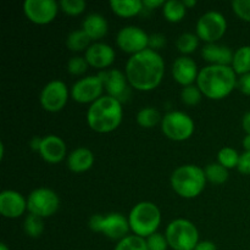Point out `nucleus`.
Listing matches in <instances>:
<instances>
[{"label": "nucleus", "mask_w": 250, "mask_h": 250, "mask_svg": "<svg viewBox=\"0 0 250 250\" xmlns=\"http://www.w3.org/2000/svg\"><path fill=\"white\" fill-rule=\"evenodd\" d=\"M165 72V62L158 51L150 48L139 51L128 59L126 76L133 88L143 92L153 90L161 83Z\"/></svg>", "instance_id": "1"}, {"label": "nucleus", "mask_w": 250, "mask_h": 250, "mask_svg": "<svg viewBox=\"0 0 250 250\" xmlns=\"http://www.w3.org/2000/svg\"><path fill=\"white\" fill-rule=\"evenodd\" d=\"M197 85L209 99H222L227 97L237 85L236 72L232 66H205L199 71Z\"/></svg>", "instance_id": "2"}, {"label": "nucleus", "mask_w": 250, "mask_h": 250, "mask_svg": "<svg viewBox=\"0 0 250 250\" xmlns=\"http://www.w3.org/2000/svg\"><path fill=\"white\" fill-rule=\"evenodd\" d=\"M122 116L124 111L121 102L110 95H105L90 105L87 112V122L93 131L107 133L120 126Z\"/></svg>", "instance_id": "3"}, {"label": "nucleus", "mask_w": 250, "mask_h": 250, "mask_svg": "<svg viewBox=\"0 0 250 250\" xmlns=\"http://www.w3.org/2000/svg\"><path fill=\"white\" fill-rule=\"evenodd\" d=\"M171 187L180 197L195 198L204 190L207 183L205 171L197 165H183L171 175Z\"/></svg>", "instance_id": "4"}, {"label": "nucleus", "mask_w": 250, "mask_h": 250, "mask_svg": "<svg viewBox=\"0 0 250 250\" xmlns=\"http://www.w3.org/2000/svg\"><path fill=\"white\" fill-rule=\"evenodd\" d=\"M129 227L136 236L148 238L156 233L161 222L160 209L151 202H141L132 208L128 215Z\"/></svg>", "instance_id": "5"}, {"label": "nucleus", "mask_w": 250, "mask_h": 250, "mask_svg": "<svg viewBox=\"0 0 250 250\" xmlns=\"http://www.w3.org/2000/svg\"><path fill=\"white\" fill-rule=\"evenodd\" d=\"M166 239L173 250H194L199 243V232L195 225L186 219H176L166 227Z\"/></svg>", "instance_id": "6"}, {"label": "nucleus", "mask_w": 250, "mask_h": 250, "mask_svg": "<svg viewBox=\"0 0 250 250\" xmlns=\"http://www.w3.org/2000/svg\"><path fill=\"white\" fill-rule=\"evenodd\" d=\"M89 227L92 231L102 232L107 238L116 241H121L128 236V231L131 229L128 220L119 212H111L106 216L93 215L89 220Z\"/></svg>", "instance_id": "7"}, {"label": "nucleus", "mask_w": 250, "mask_h": 250, "mask_svg": "<svg viewBox=\"0 0 250 250\" xmlns=\"http://www.w3.org/2000/svg\"><path fill=\"white\" fill-rule=\"evenodd\" d=\"M161 129L172 141H186L194 132V121L186 112L171 111L161 120Z\"/></svg>", "instance_id": "8"}, {"label": "nucleus", "mask_w": 250, "mask_h": 250, "mask_svg": "<svg viewBox=\"0 0 250 250\" xmlns=\"http://www.w3.org/2000/svg\"><path fill=\"white\" fill-rule=\"evenodd\" d=\"M60 207L59 195L49 188H37L27 199V209L29 214L39 217H49L55 214Z\"/></svg>", "instance_id": "9"}, {"label": "nucleus", "mask_w": 250, "mask_h": 250, "mask_svg": "<svg viewBox=\"0 0 250 250\" xmlns=\"http://www.w3.org/2000/svg\"><path fill=\"white\" fill-rule=\"evenodd\" d=\"M198 38L208 43H215L222 38L227 29V21L219 11H208L199 17L197 22Z\"/></svg>", "instance_id": "10"}, {"label": "nucleus", "mask_w": 250, "mask_h": 250, "mask_svg": "<svg viewBox=\"0 0 250 250\" xmlns=\"http://www.w3.org/2000/svg\"><path fill=\"white\" fill-rule=\"evenodd\" d=\"M116 43L122 51L134 55L148 48L149 36L144 29L139 27L126 26L120 29L117 33Z\"/></svg>", "instance_id": "11"}, {"label": "nucleus", "mask_w": 250, "mask_h": 250, "mask_svg": "<svg viewBox=\"0 0 250 250\" xmlns=\"http://www.w3.org/2000/svg\"><path fill=\"white\" fill-rule=\"evenodd\" d=\"M104 90L103 80L97 76H87L84 78L78 80L71 88V97L75 102L82 103H94L99 98H102V93Z\"/></svg>", "instance_id": "12"}, {"label": "nucleus", "mask_w": 250, "mask_h": 250, "mask_svg": "<svg viewBox=\"0 0 250 250\" xmlns=\"http://www.w3.org/2000/svg\"><path fill=\"white\" fill-rule=\"evenodd\" d=\"M68 99L67 85L62 81H51L44 85L41 93V104L46 111H60Z\"/></svg>", "instance_id": "13"}, {"label": "nucleus", "mask_w": 250, "mask_h": 250, "mask_svg": "<svg viewBox=\"0 0 250 250\" xmlns=\"http://www.w3.org/2000/svg\"><path fill=\"white\" fill-rule=\"evenodd\" d=\"M59 4L55 0H24L23 11L29 21L45 24L53 21L58 14Z\"/></svg>", "instance_id": "14"}, {"label": "nucleus", "mask_w": 250, "mask_h": 250, "mask_svg": "<svg viewBox=\"0 0 250 250\" xmlns=\"http://www.w3.org/2000/svg\"><path fill=\"white\" fill-rule=\"evenodd\" d=\"M99 77L103 80L104 88L107 90V94L110 97L115 98L121 103L126 100V98H128L129 89L127 85L128 80H127L126 73L114 68V70L102 71L99 72Z\"/></svg>", "instance_id": "15"}, {"label": "nucleus", "mask_w": 250, "mask_h": 250, "mask_svg": "<svg viewBox=\"0 0 250 250\" xmlns=\"http://www.w3.org/2000/svg\"><path fill=\"white\" fill-rule=\"evenodd\" d=\"M27 209V200L16 190H2L0 193V212L7 219L20 217Z\"/></svg>", "instance_id": "16"}, {"label": "nucleus", "mask_w": 250, "mask_h": 250, "mask_svg": "<svg viewBox=\"0 0 250 250\" xmlns=\"http://www.w3.org/2000/svg\"><path fill=\"white\" fill-rule=\"evenodd\" d=\"M198 66L197 62L189 56H181L176 59L172 65V76L180 84L190 85L194 81H197Z\"/></svg>", "instance_id": "17"}, {"label": "nucleus", "mask_w": 250, "mask_h": 250, "mask_svg": "<svg viewBox=\"0 0 250 250\" xmlns=\"http://www.w3.org/2000/svg\"><path fill=\"white\" fill-rule=\"evenodd\" d=\"M39 153L46 163L58 164L65 158L66 144L60 137L55 136V134H49V136L44 137L42 141Z\"/></svg>", "instance_id": "18"}, {"label": "nucleus", "mask_w": 250, "mask_h": 250, "mask_svg": "<svg viewBox=\"0 0 250 250\" xmlns=\"http://www.w3.org/2000/svg\"><path fill=\"white\" fill-rule=\"evenodd\" d=\"M85 60L95 68H105L115 60V50L105 43H94L85 50Z\"/></svg>", "instance_id": "19"}, {"label": "nucleus", "mask_w": 250, "mask_h": 250, "mask_svg": "<svg viewBox=\"0 0 250 250\" xmlns=\"http://www.w3.org/2000/svg\"><path fill=\"white\" fill-rule=\"evenodd\" d=\"M233 51L229 46L216 43H208L202 49V56L211 65L229 66L233 61Z\"/></svg>", "instance_id": "20"}, {"label": "nucleus", "mask_w": 250, "mask_h": 250, "mask_svg": "<svg viewBox=\"0 0 250 250\" xmlns=\"http://www.w3.org/2000/svg\"><path fill=\"white\" fill-rule=\"evenodd\" d=\"M94 164V155L88 148L75 149L67 158V166L73 172H84L88 171Z\"/></svg>", "instance_id": "21"}, {"label": "nucleus", "mask_w": 250, "mask_h": 250, "mask_svg": "<svg viewBox=\"0 0 250 250\" xmlns=\"http://www.w3.org/2000/svg\"><path fill=\"white\" fill-rule=\"evenodd\" d=\"M82 29L89 36L92 41H97L106 36L109 26H107L106 19L103 15L94 12V14H89L83 20Z\"/></svg>", "instance_id": "22"}, {"label": "nucleus", "mask_w": 250, "mask_h": 250, "mask_svg": "<svg viewBox=\"0 0 250 250\" xmlns=\"http://www.w3.org/2000/svg\"><path fill=\"white\" fill-rule=\"evenodd\" d=\"M112 11L122 17H132L143 10L144 5L141 0H111L110 1Z\"/></svg>", "instance_id": "23"}, {"label": "nucleus", "mask_w": 250, "mask_h": 250, "mask_svg": "<svg viewBox=\"0 0 250 250\" xmlns=\"http://www.w3.org/2000/svg\"><path fill=\"white\" fill-rule=\"evenodd\" d=\"M232 68L238 75L250 73V45L241 46L237 49L232 61Z\"/></svg>", "instance_id": "24"}, {"label": "nucleus", "mask_w": 250, "mask_h": 250, "mask_svg": "<svg viewBox=\"0 0 250 250\" xmlns=\"http://www.w3.org/2000/svg\"><path fill=\"white\" fill-rule=\"evenodd\" d=\"M187 7L181 0H168L163 6V14L170 22H180L186 16Z\"/></svg>", "instance_id": "25"}, {"label": "nucleus", "mask_w": 250, "mask_h": 250, "mask_svg": "<svg viewBox=\"0 0 250 250\" xmlns=\"http://www.w3.org/2000/svg\"><path fill=\"white\" fill-rule=\"evenodd\" d=\"M92 39L83 29H76L72 31L66 38V46L72 51H81L89 48Z\"/></svg>", "instance_id": "26"}, {"label": "nucleus", "mask_w": 250, "mask_h": 250, "mask_svg": "<svg viewBox=\"0 0 250 250\" xmlns=\"http://www.w3.org/2000/svg\"><path fill=\"white\" fill-rule=\"evenodd\" d=\"M161 120L163 119H161L160 112L151 106L143 107L137 114V122L139 126L144 127V128H151V127L156 126Z\"/></svg>", "instance_id": "27"}, {"label": "nucleus", "mask_w": 250, "mask_h": 250, "mask_svg": "<svg viewBox=\"0 0 250 250\" xmlns=\"http://www.w3.org/2000/svg\"><path fill=\"white\" fill-rule=\"evenodd\" d=\"M207 180L214 185H222L229 180V170L219 163H212L205 167Z\"/></svg>", "instance_id": "28"}, {"label": "nucleus", "mask_w": 250, "mask_h": 250, "mask_svg": "<svg viewBox=\"0 0 250 250\" xmlns=\"http://www.w3.org/2000/svg\"><path fill=\"white\" fill-rule=\"evenodd\" d=\"M23 229L27 236L32 237V238H38V237L42 236L44 231L43 219L34 214L27 215L23 222Z\"/></svg>", "instance_id": "29"}, {"label": "nucleus", "mask_w": 250, "mask_h": 250, "mask_svg": "<svg viewBox=\"0 0 250 250\" xmlns=\"http://www.w3.org/2000/svg\"><path fill=\"white\" fill-rule=\"evenodd\" d=\"M115 250H149L146 246V241L142 237L136 236H127L124 239L119 241Z\"/></svg>", "instance_id": "30"}, {"label": "nucleus", "mask_w": 250, "mask_h": 250, "mask_svg": "<svg viewBox=\"0 0 250 250\" xmlns=\"http://www.w3.org/2000/svg\"><path fill=\"white\" fill-rule=\"evenodd\" d=\"M239 156L241 155H238L237 150H234L233 148L225 146L217 154V160H219V164H221L224 167L229 170V168H233L238 166Z\"/></svg>", "instance_id": "31"}, {"label": "nucleus", "mask_w": 250, "mask_h": 250, "mask_svg": "<svg viewBox=\"0 0 250 250\" xmlns=\"http://www.w3.org/2000/svg\"><path fill=\"white\" fill-rule=\"evenodd\" d=\"M198 44H199V38H198V36L187 32V33H183L178 37L176 45H177V49L181 53L190 54L197 49Z\"/></svg>", "instance_id": "32"}, {"label": "nucleus", "mask_w": 250, "mask_h": 250, "mask_svg": "<svg viewBox=\"0 0 250 250\" xmlns=\"http://www.w3.org/2000/svg\"><path fill=\"white\" fill-rule=\"evenodd\" d=\"M202 90L199 89L198 85L190 84L186 85L181 92V98L182 102L187 105H197L202 100Z\"/></svg>", "instance_id": "33"}, {"label": "nucleus", "mask_w": 250, "mask_h": 250, "mask_svg": "<svg viewBox=\"0 0 250 250\" xmlns=\"http://www.w3.org/2000/svg\"><path fill=\"white\" fill-rule=\"evenodd\" d=\"M85 6L87 4L84 0H61L60 1V7L62 9V11L68 15H72V16L82 14Z\"/></svg>", "instance_id": "34"}, {"label": "nucleus", "mask_w": 250, "mask_h": 250, "mask_svg": "<svg viewBox=\"0 0 250 250\" xmlns=\"http://www.w3.org/2000/svg\"><path fill=\"white\" fill-rule=\"evenodd\" d=\"M88 65L89 63L87 62L85 58H82V56H73L72 59H70L67 63V71L72 75H82L87 71Z\"/></svg>", "instance_id": "35"}, {"label": "nucleus", "mask_w": 250, "mask_h": 250, "mask_svg": "<svg viewBox=\"0 0 250 250\" xmlns=\"http://www.w3.org/2000/svg\"><path fill=\"white\" fill-rule=\"evenodd\" d=\"M146 246H148L149 250H166L168 243L166 236L156 232V233L151 234L146 238Z\"/></svg>", "instance_id": "36"}, {"label": "nucleus", "mask_w": 250, "mask_h": 250, "mask_svg": "<svg viewBox=\"0 0 250 250\" xmlns=\"http://www.w3.org/2000/svg\"><path fill=\"white\" fill-rule=\"evenodd\" d=\"M232 9L236 12L237 16L241 17L244 21L250 22V0H233Z\"/></svg>", "instance_id": "37"}, {"label": "nucleus", "mask_w": 250, "mask_h": 250, "mask_svg": "<svg viewBox=\"0 0 250 250\" xmlns=\"http://www.w3.org/2000/svg\"><path fill=\"white\" fill-rule=\"evenodd\" d=\"M238 171L243 175H250V151H244L241 156H239L238 166H237Z\"/></svg>", "instance_id": "38"}, {"label": "nucleus", "mask_w": 250, "mask_h": 250, "mask_svg": "<svg viewBox=\"0 0 250 250\" xmlns=\"http://www.w3.org/2000/svg\"><path fill=\"white\" fill-rule=\"evenodd\" d=\"M166 43V38L164 34L161 33H154L149 36V48L153 50H158V49L164 48Z\"/></svg>", "instance_id": "39"}, {"label": "nucleus", "mask_w": 250, "mask_h": 250, "mask_svg": "<svg viewBox=\"0 0 250 250\" xmlns=\"http://www.w3.org/2000/svg\"><path fill=\"white\" fill-rule=\"evenodd\" d=\"M237 85L242 93H244L246 95H250V73L241 76V78L237 81Z\"/></svg>", "instance_id": "40"}, {"label": "nucleus", "mask_w": 250, "mask_h": 250, "mask_svg": "<svg viewBox=\"0 0 250 250\" xmlns=\"http://www.w3.org/2000/svg\"><path fill=\"white\" fill-rule=\"evenodd\" d=\"M194 250H217V247L210 241H202L197 244Z\"/></svg>", "instance_id": "41"}, {"label": "nucleus", "mask_w": 250, "mask_h": 250, "mask_svg": "<svg viewBox=\"0 0 250 250\" xmlns=\"http://www.w3.org/2000/svg\"><path fill=\"white\" fill-rule=\"evenodd\" d=\"M143 5L146 9L153 10L154 7L164 6V5H165V1H164V0H144Z\"/></svg>", "instance_id": "42"}, {"label": "nucleus", "mask_w": 250, "mask_h": 250, "mask_svg": "<svg viewBox=\"0 0 250 250\" xmlns=\"http://www.w3.org/2000/svg\"><path fill=\"white\" fill-rule=\"evenodd\" d=\"M242 126H243V129L247 132V134H250V111L247 112L243 116V120H242Z\"/></svg>", "instance_id": "43"}, {"label": "nucleus", "mask_w": 250, "mask_h": 250, "mask_svg": "<svg viewBox=\"0 0 250 250\" xmlns=\"http://www.w3.org/2000/svg\"><path fill=\"white\" fill-rule=\"evenodd\" d=\"M42 141H43V138H39V137H34V138L31 141V146L34 149V150L39 151V149H41Z\"/></svg>", "instance_id": "44"}, {"label": "nucleus", "mask_w": 250, "mask_h": 250, "mask_svg": "<svg viewBox=\"0 0 250 250\" xmlns=\"http://www.w3.org/2000/svg\"><path fill=\"white\" fill-rule=\"evenodd\" d=\"M243 146L246 151H250V134H247L243 139Z\"/></svg>", "instance_id": "45"}, {"label": "nucleus", "mask_w": 250, "mask_h": 250, "mask_svg": "<svg viewBox=\"0 0 250 250\" xmlns=\"http://www.w3.org/2000/svg\"><path fill=\"white\" fill-rule=\"evenodd\" d=\"M183 4L186 5V7H189V6H194L197 4L195 0H183Z\"/></svg>", "instance_id": "46"}, {"label": "nucleus", "mask_w": 250, "mask_h": 250, "mask_svg": "<svg viewBox=\"0 0 250 250\" xmlns=\"http://www.w3.org/2000/svg\"><path fill=\"white\" fill-rule=\"evenodd\" d=\"M0 250H10V249L7 248V247L5 246L4 243H1V244H0Z\"/></svg>", "instance_id": "47"}]
</instances>
